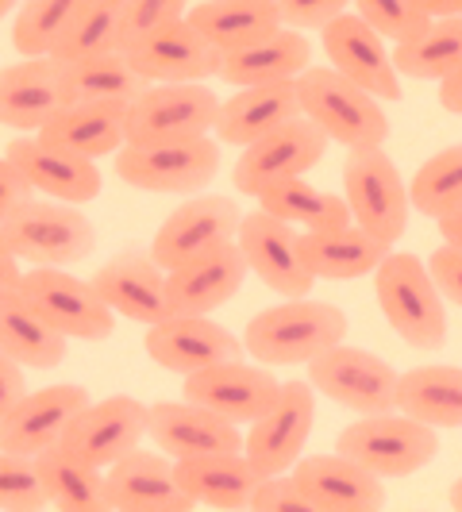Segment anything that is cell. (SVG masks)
Returning <instances> with one entry per match:
<instances>
[{
	"mask_svg": "<svg viewBox=\"0 0 462 512\" xmlns=\"http://www.w3.org/2000/svg\"><path fill=\"white\" fill-rule=\"evenodd\" d=\"M343 335H347V312L339 305L289 297L282 305L251 316V324L243 328V347L262 366H297L343 343Z\"/></svg>",
	"mask_w": 462,
	"mask_h": 512,
	"instance_id": "cell-1",
	"label": "cell"
},
{
	"mask_svg": "<svg viewBox=\"0 0 462 512\" xmlns=\"http://www.w3.org/2000/svg\"><path fill=\"white\" fill-rule=\"evenodd\" d=\"M374 293L389 328L416 351H439L447 343V308L428 262L409 251H389L374 270Z\"/></svg>",
	"mask_w": 462,
	"mask_h": 512,
	"instance_id": "cell-2",
	"label": "cell"
},
{
	"mask_svg": "<svg viewBox=\"0 0 462 512\" xmlns=\"http://www.w3.org/2000/svg\"><path fill=\"white\" fill-rule=\"evenodd\" d=\"M297 97H301V116L324 128V135L332 143H343L347 151L382 147L389 139L382 101L355 85L351 77H343L335 66H308L297 77Z\"/></svg>",
	"mask_w": 462,
	"mask_h": 512,
	"instance_id": "cell-3",
	"label": "cell"
},
{
	"mask_svg": "<svg viewBox=\"0 0 462 512\" xmlns=\"http://www.w3.org/2000/svg\"><path fill=\"white\" fill-rule=\"evenodd\" d=\"M335 451L378 478H409L439 455V428L401 409L370 412L339 432Z\"/></svg>",
	"mask_w": 462,
	"mask_h": 512,
	"instance_id": "cell-4",
	"label": "cell"
},
{
	"mask_svg": "<svg viewBox=\"0 0 462 512\" xmlns=\"http://www.w3.org/2000/svg\"><path fill=\"white\" fill-rule=\"evenodd\" d=\"M0 228L20 262H31V266H74L97 247L93 220L77 205L51 201V197L24 201Z\"/></svg>",
	"mask_w": 462,
	"mask_h": 512,
	"instance_id": "cell-5",
	"label": "cell"
},
{
	"mask_svg": "<svg viewBox=\"0 0 462 512\" xmlns=\"http://www.w3.org/2000/svg\"><path fill=\"white\" fill-rule=\"evenodd\" d=\"M116 174L143 193H205L220 174V143L208 135L170 143H128L116 151Z\"/></svg>",
	"mask_w": 462,
	"mask_h": 512,
	"instance_id": "cell-6",
	"label": "cell"
},
{
	"mask_svg": "<svg viewBox=\"0 0 462 512\" xmlns=\"http://www.w3.org/2000/svg\"><path fill=\"white\" fill-rule=\"evenodd\" d=\"M343 197L351 205L355 224L366 228L370 235L385 239L389 247L409 228V185L401 178L397 162L382 147L347 151V162H343Z\"/></svg>",
	"mask_w": 462,
	"mask_h": 512,
	"instance_id": "cell-7",
	"label": "cell"
},
{
	"mask_svg": "<svg viewBox=\"0 0 462 512\" xmlns=\"http://www.w3.org/2000/svg\"><path fill=\"white\" fill-rule=\"evenodd\" d=\"M220 101L201 81H162L147 85L128 104V143H170L193 139L216 128Z\"/></svg>",
	"mask_w": 462,
	"mask_h": 512,
	"instance_id": "cell-8",
	"label": "cell"
},
{
	"mask_svg": "<svg viewBox=\"0 0 462 512\" xmlns=\"http://www.w3.org/2000/svg\"><path fill=\"white\" fill-rule=\"evenodd\" d=\"M308 382L316 385V393H324L328 401L343 405V409L370 416V412L397 409V382L401 374L378 359L366 347H347L335 343L324 355L308 362Z\"/></svg>",
	"mask_w": 462,
	"mask_h": 512,
	"instance_id": "cell-9",
	"label": "cell"
},
{
	"mask_svg": "<svg viewBox=\"0 0 462 512\" xmlns=\"http://www.w3.org/2000/svg\"><path fill=\"white\" fill-rule=\"evenodd\" d=\"M20 293L39 308L66 339L81 343H101L116 332V312L104 305L93 282H81L74 274H66L62 266H35L24 270Z\"/></svg>",
	"mask_w": 462,
	"mask_h": 512,
	"instance_id": "cell-10",
	"label": "cell"
},
{
	"mask_svg": "<svg viewBox=\"0 0 462 512\" xmlns=\"http://www.w3.org/2000/svg\"><path fill=\"white\" fill-rule=\"evenodd\" d=\"M328 143L332 139L324 135V128H316L308 116H293L289 124L262 135L251 147H243L235 170H231V181L243 197H258L262 189H270L278 181L305 178L308 170L324 158Z\"/></svg>",
	"mask_w": 462,
	"mask_h": 512,
	"instance_id": "cell-11",
	"label": "cell"
},
{
	"mask_svg": "<svg viewBox=\"0 0 462 512\" xmlns=\"http://www.w3.org/2000/svg\"><path fill=\"white\" fill-rule=\"evenodd\" d=\"M312 420H316V385L297 382V378L282 382V393L274 397V405L258 420H251V432L243 439V455L255 462L262 474L293 470L305 455Z\"/></svg>",
	"mask_w": 462,
	"mask_h": 512,
	"instance_id": "cell-12",
	"label": "cell"
},
{
	"mask_svg": "<svg viewBox=\"0 0 462 512\" xmlns=\"http://www.w3.org/2000/svg\"><path fill=\"white\" fill-rule=\"evenodd\" d=\"M243 212L231 197L220 193H197L193 201L174 208L162 228L154 231L151 258L162 270H178L189 258H201L205 251H216L239 235Z\"/></svg>",
	"mask_w": 462,
	"mask_h": 512,
	"instance_id": "cell-13",
	"label": "cell"
},
{
	"mask_svg": "<svg viewBox=\"0 0 462 512\" xmlns=\"http://www.w3.org/2000/svg\"><path fill=\"white\" fill-rule=\"evenodd\" d=\"M235 243L243 247L251 274H258V282L270 285L274 293H282V297H308L312 293L316 274L308 270L305 247H301V235L293 224L258 208V212L243 216Z\"/></svg>",
	"mask_w": 462,
	"mask_h": 512,
	"instance_id": "cell-14",
	"label": "cell"
},
{
	"mask_svg": "<svg viewBox=\"0 0 462 512\" xmlns=\"http://www.w3.org/2000/svg\"><path fill=\"white\" fill-rule=\"evenodd\" d=\"M147 428H151V405H143L139 397H128V393H116L104 401H89L77 412L62 443L85 462L108 470L112 462H120L139 447Z\"/></svg>",
	"mask_w": 462,
	"mask_h": 512,
	"instance_id": "cell-15",
	"label": "cell"
},
{
	"mask_svg": "<svg viewBox=\"0 0 462 512\" xmlns=\"http://www.w3.org/2000/svg\"><path fill=\"white\" fill-rule=\"evenodd\" d=\"M181 393H185V401L205 405L231 424H251L274 405V397L282 393V382L262 362L231 359L205 366L197 374H185Z\"/></svg>",
	"mask_w": 462,
	"mask_h": 512,
	"instance_id": "cell-16",
	"label": "cell"
},
{
	"mask_svg": "<svg viewBox=\"0 0 462 512\" xmlns=\"http://www.w3.org/2000/svg\"><path fill=\"white\" fill-rule=\"evenodd\" d=\"M143 347L162 370L181 374V378L197 374L205 366H216V362L243 359V351H247L243 339H235L224 324L197 316V312H174V316L151 324Z\"/></svg>",
	"mask_w": 462,
	"mask_h": 512,
	"instance_id": "cell-17",
	"label": "cell"
},
{
	"mask_svg": "<svg viewBox=\"0 0 462 512\" xmlns=\"http://www.w3.org/2000/svg\"><path fill=\"white\" fill-rule=\"evenodd\" d=\"M328 62L343 77H351L378 101H401V74L393 66V51H385V39L378 27H370L359 12H343L332 24L320 27Z\"/></svg>",
	"mask_w": 462,
	"mask_h": 512,
	"instance_id": "cell-18",
	"label": "cell"
},
{
	"mask_svg": "<svg viewBox=\"0 0 462 512\" xmlns=\"http://www.w3.org/2000/svg\"><path fill=\"white\" fill-rule=\"evenodd\" d=\"M124 54L147 85L151 81H208V77H220V62H224V51L212 47L189 20H174L135 39L124 47Z\"/></svg>",
	"mask_w": 462,
	"mask_h": 512,
	"instance_id": "cell-19",
	"label": "cell"
},
{
	"mask_svg": "<svg viewBox=\"0 0 462 512\" xmlns=\"http://www.w3.org/2000/svg\"><path fill=\"white\" fill-rule=\"evenodd\" d=\"M8 158L24 170V178L31 181L35 193L51 197V201H66V205H89L101 197L104 174L93 158H81V154L66 151L58 143H47L43 135L39 139H12L8 143Z\"/></svg>",
	"mask_w": 462,
	"mask_h": 512,
	"instance_id": "cell-20",
	"label": "cell"
},
{
	"mask_svg": "<svg viewBox=\"0 0 462 512\" xmlns=\"http://www.w3.org/2000/svg\"><path fill=\"white\" fill-rule=\"evenodd\" d=\"M70 104L62 62L51 54L24 58L0 70V124L12 131H43Z\"/></svg>",
	"mask_w": 462,
	"mask_h": 512,
	"instance_id": "cell-21",
	"label": "cell"
},
{
	"mask_svg": "<svg viewBox=\"0 0 462 512\" xmlns=\"http://www.w3.org/2000/svg\"><path fill=\"white\" fill-rule=\"evenodd\" d=\"M147 436L158 443L162 455L174 462L201 459V455H224V451H243V432L224 416H216L205 405L193 401H158L151 405V428Z\"/></svg>",
	"mask_w": 462,
	"mask_h": 512,
	"instance_id": "cell-22",
	"label": "cell"
},
{
	"mask_svg": "<svg viewBox=\"0 0 462 512\" xmlns=\"http://www.w3.org/2000/svg\"><path fill=\"white\" fill-rule=\"evenodd\" d=\"M89 405L85 385H47L24 393V401L0 420V451L39 455L54 443H62L70 420Z\"/></svg>",
	"mask_w": 462,
	"mask_h": 512,
	"instance_id": "cell-23",
	"label": "cell"
},
{
	"mask_svg": "<svg viewBox=\"0 0 462 512\" xmlns=\"http://www.w3.org/2000/svg\"><path fill=\"white\" fill-rule=\"evenodd\" d=\"M108 497L116 512H189L197 505L181 486L178 462L139 447L108 466Z\"/></svg>",
	"mask_w": 462,
	"mask_h": 512,
	"instance_id": "cell-24",
	"label": "cell"
},
{
	"mask_svg": "<svg viewBox=\"0 0 462 512\" xmlns=\"http://www.w3.org/2000/svg\"><path fill=\"white\" fill-rule=\"evenodd\" d=\"M316 512H378L385 505V478L370 474L347 455H301L293 466Z\"/></svg>",
	"mask_w": 462,
	"mask_h": 512,
	"instance_id": "cell-25",
	"label": "cell"
},
{
	"mask_svg": "<svg viewBox=\"0 0 462 512\" xmlns=\"http://www.w3.org/2000/svg\"><path fill=\"white\" fill-rule=\"evenodd\" d=\"M93 285L104 297V305L116 316L135 320L143 328H151L158 320L174 316L170 305V285H166V270L154 262L151 255H116L112 262H104L93 274Z\"/></svg>",
	"mask_w": 462,
	"mask_h": 512,
	"instance_id": "cell-26",
	"label": "cell"
},
{
	"mask_svg": "<svg viewBox=\"0 0 462 512\" xmlns=\"http://www.w3.org/2000/svg\"><path fill=\"white\" fill-rule=\"evenodd\" d=\"M251 274L243 247L231 239L216 251H205L201 258H189L178 270H166V285H170V305L174 312H197L208 316L216 308H224L243 289Z\"/></svg>",
	"mask_w": 462,
	"mask_h": 512,
	"instance_id": "cell-27",
	"label": "cell"
},
{
	"mask_svg": "<svg viewBox=\"0 0 462 512\" xmlns=\"http://www.w3.org/2000/svg\"><path fill=\"white\" fill-rule=\"evenodd\" d=\"M301 116V97H297V77L293 81H274V85H243L235 97L220 101L216 116V139L231 147H251L262 135L289 124Z\"/></svg>",
	"mask_w": 462,
	"mask_h": 512,
	"instance_id": "cell-28",
	"label": "cell"
},
{
	"mask_svg": "<svg viewBox=\"0 0 462 512\" xmlns=\"http://www.w3.org/2000/svg\"><path fill=\"white\" fill-rule=\"evenodd\" d=\"M47 143H58L81 158H116L128 147V104L124 101H74L39 131Z\"/></svg>",
	"mask_w": 462,
	"mask_h": 512,
	"instance_id": "cell-29",
	"label": "cell"
},
{
	"mask_svg": "<svg viewBox=\"0 0 462 512\" xmlns=\"http://www.w3.org/2000/svg\"><path fill=\"white\" fill-rule=\"evenodd\" d=\"M312 43L297 27H278L274 35L258 39L251 47L228 51L220 62V81H228L235 89L243 85H274V81H293L308 70Z\"/></svg>",
	"mask_w": 462,
	"mask_h": 512,
	"instance_id": "cell-30",
	"label": "cell"
},
{
	"mask_svg": "<svg viewBox=\"0 0 462 512\" xmlns=\"http://www.w3.org/2000/svg\"><path fill=\"white\" fill-rule=\"evenodd\" d=\"M305 247L308 270L316 274V282H355L366 278L382 266V258L389 255V243L370 235L359 224L347 228H328V231H305L301 235Z\"/></svg>",
	"mask_w": 462,
	"mask_h": 512,
	"instance_id": "cell-31",
	"label": "cell"
},
{
	"mask_svg": "<svg viewBox=\"0 0 462 512\" xmlns=\"http://www.w3.org/2000/svg\"><path fill=\"white\" fill-rule=\"evenodd\" d=\"M178 478L185 493L197 505L212 509H251L258 482L266 478L243 451H224V455H201V459H181Z\"/></svg>",
	"mask_w": 462,
	"mask_h": 512,
	"instance_id": "cell-32",
	"label": "cell"
},
{
	"mask_svg": "<svg viewBox=\"0 0 462 512\" xmlns=\"http://www.w3.org/2000/svg\"><path fill=\"white\" fill-rule=\"evenodd\" d=\"M0 347L20 366L54 370L58 362L66 359L70 339L58 332L20 289H4L0 293Z\"/></svg>",
	"mask_w": 462,
	"mask_h": 512,
	"instance_id": "cell-33",
	"label": "cell"
},
{
	"mask_svg": "<svg viewBox=\"0 0 462 512\" xmlns=\"http://www.w3.org/2000/svg\"><path fill=\"white\" fill-rule=\"evenodd\" d=\"M43 486H47V501L58 512H108L112 497H108V470L85 462L74 455L66 443H54L47 451L35 455Z\"/></svg>",
	"mask_w": 462,
	"mask_h": 512,
	"instance_id": "cell-34",
	"label": "cell"
},
{
	"mask_svg": "<svg viewBox=\"0 0 462 512\" xmlns=\"http://www.w3.org/2000/svg\"><path fill=\"white\" fill-rule=\"evenodd\" d=\"M185 20L197 27L212 47L228 54L274 35L282 27V8H278V0H205Z\"/></svg>",
	"mask_w": 462,
	"mask_h": 512,
	"instance_id": "cell-35",
	"label": "cell"
},
{
	"mask_svg": "<svg viewBox=\"0 0 462 512\" xmlns=\"http://www.w3.org/2000/svg\"><path fill=\"white\" fill-rule=\"evenodd\" d=\"M255 201H258V208H266L270 216H278V220H285V224H293V228H301V231H328V228H347V224H355L347 197L328 193V189L312 185L308 178L278 181V185L262 189Z\"/></svg>",
	"mask_w": 462,
	"mask_h": 512,
	"instance_id": "cell-36",
	"label": "cell"
},
{
	"mask_svg": "<svg viewBox=\"0 0 462 512\" xmlns=\"http://www.w3.org/2000/svg\"><path fill=\"white\" fill-rule=\"evenodd\" d=\"M397 409L439 432L462 428V366H416L401 374Z\"/></svg>",
	"mask_w": 462,
	"mask_h": 512,
	"instance_id": "cell-37",
	"label": "cell"
},
{
	"mask_svg": "<svg viewBox=\"0 0 462 512\" xmlns=\"http://www.w3.org/2000/svg\"><path fill=\"white\" fill-rule=\"evenodd\" d=\"M393 66L401 77H424L443 81L462 66V16L432 20L420 35L405 43H393Z\"/></svg>",
	"mask_w": 462,
	"mask_h": 512,
	"instance_id": "cell-38",
	"label": "cell"
},
{
	"mask_svg": "<svg viewBox=\"0 0 462 512\" xmlns=\"http://www.w3.org/2000/svg\"><path fill=\"white\" fill-rule=\"evenodd\" d=\"M62 74H66L70 104L74 101H124V104H131L143 89H147L143 74L131 66V58L124 51L81 58V62H66Z\"/></svg>",
	"mask_w": 462,
	"mask_h": 512,
	"instance_id": "cell-39",
	"label": "cell"
},
{
	"mask_svg": "<svg viewBox=\"0 0 462 512\" xmlns=\"http://www.w3.org/2000/svg\"><path fill=\"white\" fill-rule=\"evenodd\" d=\"M124 24H128V0H89L74 27L54 47L51 58L66 66V62H81V58L124 51V43H128Z\"/></svg>",
	"mask_w": 462,
	"mask_h": 512,
	"instance_id": "cell-40",
	"label": "cell"
},
{
	"mask_svg": "<svg viewBox=\"0 0 462 512\" xmlns=\"http://www.w3.org/2000/svg\"><path fill=\"white\" fill-rule=\"evenodd\" d=\"M89 0H24L12 20V47L24 58L54 54Z\"/></svg>",
	"mask_w": 462,
	"mask_h": 512,
	"instance_id": "cell-41",
	"label": "cell"
},
{
	"mask_svg": "<svg viewBox=\"0 0 462 512\" xmlns=\"http://www.w3.org/2000/svg\"><path fill=\"white\" fill-rule=\"evenodd\" d=\"M409 201L420 216H447L462 208V143L436 151L409 181Z\"/></svg>",
	"mask_w": 462,
	"mask_h": 512,
	"instance_id": "cell-42",
	"label": "cell"
},
{
	"mask_svg": "<svg viewBox=\"0 0 462 512\" xmlns=\"http://www.w3.org/2000/svg\"><path fill=\"white\" fill-rule=\"evenodd\" d=\"M47 501V486L35 455L0 451V509L4 512H39Z\"/></svg>",
	"mask_w": 462,
	"mask_h": 512,
	"instance_id": "cell-43",
	"label": "cell"
},
{
	"mask_svg": "<svg viewBox=\"0 0 462 512\" xmlns=\"http://www.w3.org/2000/svg\"><path fill=\"white\" fill-rule=\"evenodd\" d=\"M355 12L370 27H378L389 43H405L432 24V16L420 12L416 0H355Z\"/></svg>",
	"mask_w": 462,
	"mask_h": 512,
	"instance_id": "cell-44",
	"label": "cell"
},
{
	"mask_svg": "<svg viewBox=\"0 0 462 512\" xmlns=\"http://www.w3.org/2000/svg\"><path fill=\"white\" fill-rule=\"evenodd\" d=\"M251 509L255 512H316L312 501L305 497L301 482L293 478V470L266 474V478L258 482L255 497H251Z\"/></svg>",
	"mask_w": 462,
	"mask_h": 512,
	"instance_id": "cell-45",
	"label": "cell"
},
{
	"mask_svg": "<svg viewBox=\"0 0 462 512\" xmlns=\"http://www.w3.org/2000/svg\"><path fill=\"white\" fill-rule=\"evenodd\" d=\"M185 4H189V0H128V24H124L128 43L151 35L158 27L174 24V20H185ZM128 43H124V47H128Z\"/></svg>",
	"mask_w": 462,
	"mask_h": 512,
	"instance_id": "cell-46",
	"label": "cell"
},
{
	"mask_svg": "<svg viewBox=\"0 0 462 512\" xmlns=\"http://www.w3.org/2000/svg\"><path fill=\"white\" fill-rule=\"evenodd\" d=\"M347 4H355V0H278L282 24L297 27V31H320L324 24H332L335 16H343Z\"/></svg>",
	"mask_w": 462,
	"mask_h": 512,
	"instance_id": "cell-47",
	"label": "cell"
},
{
	"mask_svg": "<svg viewBox=\"0 0 462 512\" xmlns=\"http://www.w3.org/2000/svg\"><path fill=\"white\" fill-rule=\"evenodd\" d=\"M428 270H432V278H436L439 293L451 301V305L462 308V251L459 247H439L436 255L428 258Z\"/></svg>",
	"mask_w": 462,
	"mask_h": 512,
	"instance_id": "cell-48",
	"label": "cell"
},
{
	"mask_svg": "<svg viewBox=\"0 0 462 512\" xmlns=\"http://www.w3.org/2000/svg\"><path fill=\"white\" fill-rule=\"evenodd\" d=\"M31 197H35L31 181H27L24 170L4 154V158H0V224L24 205V201H31Z\"/></svg>",
	"mask_w": 462,
	"mask_h": 512,
	"instance_id": "cell-49",
	"label": "cell"
},
{
	"mask_svg": "<svg viewBox=\"0 0 462 512\" xmlns=\"http://www.w3.org/2000/svg\"><path fill=\"white\" fill-rule=\"evenodd\" d=\"M24 393H27L24 366L0 347V420L24 401Z\"/></svg>",
	"mask_w": 462,
	"mask_h": 512,
	"instance_id": "cell-50",
	"label": "cell"
},
{
	"mask_svg": "<svg viewBox=\"0 0 462 512\" xmlns=\"http://www.w3.org/2000/svg\"><path fill=\"white\" fill-rule=\"evenodd\" d=\"M20 278H24L20 255L12 251L8 235H4V228H0V293H4V289H20Z\"/></svg>",
	"mask_w": 462,
	"mask_h": 512,
	"instance_id": "cell-51",
	"label": "cell"
},
{
	"mask_svg": "<svg viewBox=\"0 0 462 512\" xmlns=\"http://www.w3.org/2000/svg\"><path fill=\"white\" fill-rule=\"evenodd\" d=\"M439 104H443L447 112L462 116V66L459 70H451V74L439 81Z\"/></svg>",
	"mask_w": 462,
	"mask_h": 512,
	"instance_id": "cell-52",
	"label": "cell"
},
{
	"mask_svg": "<svg viewBox=\"0 0 462 512\" xmlns=\"http://www.w3.org/2000/svg\"><path fill=\"white\" fill-rule=\"evenodd\" d=\"M439 235H443L447 247H459L462 251V208L447 212V216H439Z\"/></svg>",
	"mask_w": 462,
	"mask_h": 512,
	"instance_id": "cell-53",
	"label": "cell"
},
{
	"mask_svg": "<svg viewBox=\"0 0 462 512\" xmlns=\"http://www.w3.org/2000/svg\"><path fill=\"white\" fill-rule=\"evenodd\" d=\"M420 12H428L432 20H447V16H462V0H416Z\"/></svg>",
	"mask_w": 462,
	"mask_h": 512,
	"instance_id": "cell-54",
	"label": "cell"
},
{
	"mask_svg": "<svg viewBox=\"0 0 462 512\" xmlns=\"http://www.w3.org/2000/svg\"><path fill=\"white\" fill-rule=\"evenodd\" d=\"M447 505H451L455 512H462V478L451 489H447Z\"/></svg>",
	"mask_w": 462,
	"mask_h": 512,
	"instance_id": "cell-55",
	"label": "cell"
},
{
	"mask_svg": "<svg viewBox=\"0 0 462 512\" xmlns=\"http://www.w3.org/2000/svg\"><path fill=\"white\" fill-rule=\"evenodd\" d=\"M16 4H20V0H0V20H8V16L16 12Z\"/></svg>",
	"mask_w": 462,
	"mask_h": 512,
	"instance_id": "cell-56",
	"label": "cell"
}]
</instances>
